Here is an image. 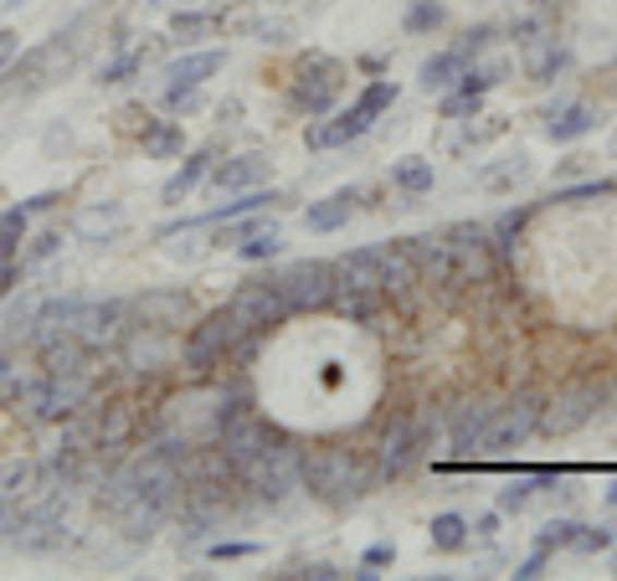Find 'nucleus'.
<instances>
[{"mask_svg": "<svg viewBox=\"0 0 617 581\" xmlns=\"http://www.w3.org/2000/svg\"><path fill=\"white\" fill-rule=\"evenodd\" d=\"M427 541H433V550H463V545L473 541V520H463V515H433V525H427Z\"/></svg>", "mask_w": 617, "mask_h": 581, "instance_id": "obj_33", "label": "nucleus"}, {"mask_svg": "<svg viewBox=\"0 0 617 581\" xmlns=\"http://www.w3.org/2000/svg\"><path fill=\"white\" fill-rule=\"evenodd\" d=\"M401 247H407V257H412V268L422 273L427 289H448L458 278H469V273L458 268V253H453V242H448V232H418V237H407Z\"/></svg>", "mask_w": 617, "mask_h": 581, "instance_id": "obj_13", "label": "nucleus"}, {"mask_svg": "<svg viewBox=\"0 0 617 581\" xmlns=\"http://www.w3.org/2000/svg\"><path fill=\"white\" fill-rule=\"evenodd\" d=\"M365 134H371V119H365V113L350 104V109H340L335 119H314V124H308V134H304V145L314 149V155H325V149L355 145V140H365Z\"/></svg>", "mask_w": 617, "mask_h": 581, "instance_id": "obj_17", "label": "nucleus"}, {"mask_svg": "<svg viewBox=\"0 0 617 581\" xmlns=\"http://www.w3.org/2000/svg\"><path fill=\"white\" fill-rule=\"evenodd\" d=\"M340 88H346V68L325 52H308V57H299V68H293L289 88H283V104H289L299 119H325V113H335V104H340Z\"/></svg>", "mask_w": 617, "mask_h": 581, "instance_id": "obj_5", "label": "nucleus"}, {"mask_svg": "<svg viewBox=\"0 0 617 581\" xmlns=\"http://www.w3.org/2000/svg\"><path fill=\"white\" fill-rule=\"evenodd\" d=\"M140 149H145V160H181L185 155V129L176 119H149L140 129Z\"/></svg>", "mask_w": 617, "mask_h": 581, "instance_id": "obj_27", "label": "nucleus"}, {"mask_svg": "<svg viewBox=\"0 0 617 581\" xmlns=\"http://www.w3.org/2000/svg\"><path fill=\"white\" fill-rule=\"evenodd\" d=\"M571 62H577V57H571V47H566V41H556V37H545L541 47H530V62H525V77L530 83H556V77H566L571 73Z\"/></svg>", "mask_w": 617, "mask_h": 581, "instance_id": "obj_26", "label": "nucleus"}, {"mask_svg": "<svg viewBox=\"0 0 617 581\" xmlns=\"http://www.w3.org/2000/svg\"><path fill=\"white\" fill-rule=\"evenodd\" d=\"M227 304L242 314V325H247V329H263V335H273V329L289 319V299H283L278 268L247 273V278H242V283L232 289V299H227Z\"/></svg>", "mask_w": 617, "mask_h": 581, "instance_id": "obj_10", "label": "nucleus"}, {"mask_svg": "<svg viewBox=\"0 0 617 581\" xmlns=\"http://www.w3.org/2000/svg\"><path fill=\"white\" fill-rule=\"evenodd\" d=\"M278 283H283L289 314H325L335 289H340V268L325 257H299L289 268H278Z\"/></svg>", "mask_w": 617, "mask_h": 581, "instance_id": "obj_9", "label": "nucleus"}, {"mask_svg": "<svg viewBox=\"0 0 617 581\" xmlns=\"http://www.w3.org/2000/svg\"><path fill=\"white\" fill-rule=\"evenodd\" d=\"M41 489V458H11L0 463V505H21Z\"/></svg>", "mask_w": 617, "mask_h": 581, "instance_id": "obj_25", "label": "nucleus"}, {"mask_svg": "<svg viewBox=\"0 0 617 581\" xmlns=\"http://www.w3.org/2000/svg\"><path fill=\"white\" fill-rule=\"evenodd\" d=\"M433 160H422V155H407V160L391 165V185H397L401 196H427L433 191Z\"/></svg>", "mask_w": 617, "mask_h": 581, "instance_id": "obj_32", "label": "nucleus"}, {"mask_svg": "<svg viewBox=\"0 0 617 581\" xmlns=\"http://www.w3.org/2000/svg\"><path fill=\"white\" fill-rule=\"evenodd\" d=\"M170 520V509H160V505H149V499H134V505L113 520V525L124 530V541L129 545H145V541H155V530Z\"/></svg>", "mask_w": 617, "mask_h": 581, "instance_id": "obj_30", "label": "nucleus"}, {"mask_svg": "<svg viewBox=\"0 0 617 581\" xmlns=\"http://www.w3.org/2000/svg\"><path fill=\"white\" fill-rule=\"evenodd\" d=\"M268 170H273V160L268 155H253V149H247V155H227V160H211V175H206V181L217 185V191H253V185H263L268 181Z\"/></svg>", "mask_w": 617, "mask_h": 581, "instance_id": "obj_18", "label": "nucleus"}, {"mask_svg": "<svg viewBox=\"0 0 617 581\" xmlns=\"http://www.w3.org/2000/svg\"><path fill=\"white\" fill-rule=\"evenodd\" d=\"M545 561H551V550H541V545H535V550H530L525 561L515 566V577H520V581H535V577H545Z\"/></svg>", "mask_w": 617, "mask_h": 581, "instance_id": "obj_51", "label": "nucleus"}, {"mask_svg": "<svg viewBox=\"0 0 617 581\" xmlns=\"http://www.w3.org/2000/svg\"><path fill=\"white\" fill-rule=\"evenodd\" d=\"M535 494H541V484H535V473H525V479H509L494 505H499V515H520V509H525Z\"/></svg>", "mask_w": 617, "mask_h": 581, "instance_id": "obj_38", "label": "nucleus"}, {"mask_svg": "<svg viewBox=\"0 0 617 581\" xmlns=\"http://www.w3.org/2000/svg\"><path fill=\"white\" fill-rule=\"evenodd\" d=\"M525 221H530V206H515V211H505V217L489 227V253L499 257V263H515L520 237H525Z\"/></svg>", "mask_w": 617, "mask_h": 581, "instance_id": "obj_31", "label": "nucleus"}, {"mask_svg": "<svg viewBox=\"0 0 617 581\" xmlns=\"http://www.w3.org/2000/svg\"><path fill=\"white\" fill-rule=\"evenodd\" d=\"M140 73H145V47H119V52L98 68V83H104V88H119V83H134Z\"/></svg>", "mask_w": 617, "mask_h": 581, "instance_id": "obj_34", "label": "nucleus"}, {"mask_svg": "<svg viewBox=\"0 0 617 581\" xmlns=\"http://www.w3.org/2000/svg\"><path fill=\"white\" fill-rule=\"evenodd\" d=\"M237 484L253 494L257 509H263V505H268V509L283 505V499L299 489V448H293V437L273 443V448L257 458V463H247V469L237 473Z\"/></svg>", "mask_w": 617, "mask_h": 581, "instance_id": "obj_8", "label": "nucleus"}, {"mask_svg": "<svg viewBox=\"0 0 617 581\" xmlns=\"http://www.w3.org/2000/svg\"><path fill=\"white\" fill-rule=\"evenodd\" d=\"M26 382H32V371H21L16 355H11V350L0 346V401L11 407V401L21 397V386H26Z\"/></svg>", "mask_w": 617, "mask_h": 581, "instance_id": "obj_41", "label": "nucleus"}, {"mask_svg": "<svg viewBox=\"0 0 617 581\" xmlns=\"http://www.w3.org/2000/svg\"><path fill=\"white\" fill-rule=\"evenodd\" d=\"M129 319H134V299H88V293H83V304H77V314L68 319V329H73L93 355H104V350H113L124 340Z\"/></svg>", "mask_w": 617, "mask_h": 581, "instance_id": "obj_11", "label": "nucleus"}, {"mask_svg": "<svg viewBox=\"0 0 617 581\" xmlns=\"http://www.w3.org/2000/svg\"><path fill=\"white\" fill-rule=\"evenodd\" d=\"M613 545H617V520H607V525H581L571 550H581V556H597V550H613Z\"/></svg>", "mask_w": 617, "mask_h": 581, "instance_id": "obj_42", "label": "nucleus"}, {"mask_svg": "<svg viewBox=\"0 0 617 581\" xmlns=\"http://www.w3.org/2000/svg\"><path fill=\"white\" fill-rule=\"evenodd\" d=\"M581 165H586V155H566V160L556 165V181H571V175H581Z\"/></svg>", "mask_w": 617, "mask_h": 581, "instance_id": "obj_55", "label": "nucleus"}, {"mask_svg": "<svg viewBox=\"0 0 617 581\" xmlns=\"http://www.w3.org/2000/svg\"><path fill=\"white\" fill-rule=\"evenodd\" d=\"M134 319L160 325V329H185L196 319V299L185 289H145L134 293Z\"/></svg>", "mask_w": 617, "mask_h": 581, "instance_id": "obj_14", "label": "nucleus"}, {"mask_svg": "<svg viewBox=\"0 0 617 581\" xmlns=\"http://www.w3.org/2000/svg\"><path fill=\"white\" fill-rule=\"evenodd\" d=\"M247 412H257V391H253L247 382H242V371H237L232 386H221V401H217V412H211V437H217L221 427L242 422Z\"/></svg>", "mask_w": 617, "mask_h": 581, "instance_id": "obj_28", "label": "nucleus"}, {"mask_svg": "<svg viewBox=\"0 0 617 581\" xmlns=\"http://www.w3.org/2000/svg\"><path fill=\"white\" fill-rule=\"evenodd\" d=\"M232 253L242 257V263H273V257L283 253V237H278V227L268 221V227H257V232L247 237V242H237Z\"/></svg>", "mask_w": 617, "mask_h": 581, "instance_id": "obj_36", "label": "nucleus"}, {"mask_svg": "<svg viewBox=\"0 0 617 581\" xmlns=\"http://www.w3.org/2000/svg\"><path fill=\"white\" fill-rule=\"evenodd\" d=\"M607 407V382L602 376H577L571 386H561L556 397H545V417H541V433L545 437H566V433H581L586 422H597Z\"/></svg>", "mask_w": 617, "mask_h": 581, "instance_id": "obj_6", "label": "nucleus"}, {"mask_svg": "<svg viewBox=\"0 0 617 581\" xmlns=\"http://www.w3.org/2000/svg\"><path fill=\"white\" fill-rule=\"evenodd\" d=\"M365 206V191H335V196H325V201H308V211H304V227L308 232H340V227H350V217Z\"/></svg>", "mask_w": 617, "mask_h": 581, "instance_id": "obj_20", "label": "nucleus"}, {"mask_svg": "<svg viewBox=\"0 0 617 581\" xmlns=\"http://www.w3.org/2000/svg\"><path fill=\"white\" fill-rule=\"evenodd\" d=\"M119 232H124V206H119V201L88 206V211L77 217V237H83V242H93V247H104V242H113Z\"/></svg>", "mask_w": 617, "mask_h": 581, "instance_id": "obj_29", "label": "nucleus"}, {"mask_svg": "<svg viewBox=\"0 0 617 581\" xmlns=\"http://www.w3.org/2000/svg\"><path fill=\"white\" fill-rule=\"evenodd\" d=\"M607 499H613V505H617V484H613V489H607Z\"/></svg>", "mask_w": 617, "mask_h": 581, "instance_id": "obj_59", "label": "nucleus"}, {"mask_svg": "<svg viewBox=\"0 0 617 581\" xmlns=\"http://www.w3.org/2000/svg\"><path fill=\"white\" fill-rule=\"evenodd\" d=\"M525 5H535V11H551V5H566V0H525Z\"/></svg>", "mask_w": 617, "mask_h": 581, "instance_id": "obj_58", "label": "nucleus"}, {"mask_svg": "<svg viewBox=\"0 0 617 581\" xmlns=\"http://www.w3.org/2000/svg\"><path fill=\"white\" fill-rule=\"evenodd\" d=\"M283 437H289V433H283L278 422H268L263 412H247L242 422H232V427H221V433L211 437V443H217L221 458L232 463V473H242L247 463H257V458L268 453L273 443H283Z\"/></svg>", "mask_w": 617, "mask_h": 581, "instance_id": "obj_12", "label": "nucleus"}, {"mask_svg": "<svg viewBox=\"0 0 617 581\" xmlns=\"http://www.w3.org/2000/svg\"><path fill=\"white\" fill-rule=\"evenodd\" d=\"M21 278H26V263L21 257H0V293H16Z\"/></svg>", "mask_w": 617, "mask_h": 581, "instance_id": "obj_52", "label": "nucleus"}, {"mask_svg": "<svg viewBox=\"0 0 617 581\" xmlns=\"http://www.w3.org/2000/svg\"><path fill=\"white\" fill-rule=\"evenodd\" d=\"M242 335H247V325H242V314H237L232 304H221V310H211V314H196L191 329H185V340H181V365L191 376H217Z\"/></svg>", "mask_w": 617, "mask_h": 581, "instance_id": "obj_3", "label": "nucleus"}, {"mask_svg": "<svg viewBox=\"0 0 617 581\" xmlns=\"http://www.w3.org/2000/svg\"><path fill=\"white\" fill-rule=\"evenodd\" d=\"M463 73H469V52H463V47H437V52L422 62L418 83H422L427 93H448Z\"/></svg>", "mask_w": 617, "mask_h": 581, "instance_id": "obj_24", "label": "nucleus"}, {"mask_svg": "<svg viewBox=\"0 0 617 581\" xmlns=\"http://www.w3.org/2000/svg\"><path fill=\"white\" fill-rule=\"evenodd\" d=\"M613 577H617V550H613Z\"/></svg>", "mask_w": 617, "mask_h": 581, "instance_id": "obj_60", "label": "nucleus"}, {"mask_svg": "<svg viewBox=\"0 0 617 581\" xmlns=\"http://www.w3.org/2000/svg\"><path fill=\"white\" fill-rule=\"evenodd\" d=\"M597 196H617V181H597V175H592V181L561 185L551 201H556V206H581V201H597Z\"/></svg>", "mask_w": 617, "mask_h": 581, "instance_id": "obj_39", "label": "nucleus"}, {"mask_svg": "<svg viewBox=\"0 0 617 581\" xmlns=\"http://www.w3.org/2000/svg\"><path fill=\"white\" fill-rule=\"evenodd\" d=\"M479 109H484V98L469 88H458V83L443 93V119H479Z\"/></svg>", "mask_w": 617, "mask_h": 581, "instance_id": "obj_44", "label": "nucleus"}, {"mask_svg": "<svg viewBox=\"0 0 617 581\" xmlns=\"http://www.w3.org/2000/svg\"><path fill=\"white\" fill-rule=\"evenodd\" d=\"M382 310H386V293L361 289V283H346V278H340V289H335V299H329V310H325V314L346 319V325L371 329L376 319H382Z\"/></svg>", "mask_w": 617, "mask_h": 581, "instance_id": "obj_19", "label": "nucleus"}, {"mask_svg": "<svg viewBox=\"0 0 617 581\" xmlns=\"http://www.w3.org/2000/svg\"><path fill=\"white\" fill-rule=\"evenodd\" d=\"M443 26H448V5L443 0H412L407 16H401L407 37H427V32H443Z\"/></svg>", "mask_w": 617, "mask_h": 581, "instance_id": "obj_35", "label": "nucleus"}, {"mask_svg": "<svg viewBox=\"0 0 617 581\" xmlns=\"http://www.w3.org/2000/svg\"><path fill=\"white\" fill-rule=\"evenodd\" d=\"M494 530H499V515H479L473 520V535H494Z\"/></svg>", "mask_w": 617, "mask_h": 581, "instance_id": "obj_56", "label": "nucleus"}, {"mask_svg": "<svg viewBox=\"0 0 617 581\" xmlns=\"http://www.w3.org/2000/svg\"><path fill=\"white\" fill-rule=\"evenodd\" d=\"M211 160H217V149H191V155H185V160L170 170V181L160 185V201H165V206H181V201L191 196V191H196L206 175H211Z\"/></svg>", "mask_w": 617, "mask_h": 581, "instance_id": "obj_23", "label": "nucleus"}, {"mask_svg": "<svg viewBox=\"0 0 617 581\" xmlns=\"http://www.w3.org/2000/svg\"><path fill=\"white\" fill-rule=\"evenodd\" d=\"M221 26H227V5H185V11L170 16V41L196 47L201 37H217Z\"/></svg>", "mask_w": 617, "mask_h": 581, "instance_id": "obj_22", "label": "nucleus"}, {"mask_svg": "<svg viewBox=\"0 0 617 581\" xmlns=\"http://www.w3.org/2000/svg\"><path fill=\"white\" fill-rule=\"evenodd\" d=\"M93 391H98L93 371H32V382L21 386V397L11 407L26 422H57L62 427L68 417H77L88 407Z\"/></svg>", "mask_w": 617, "mask_h": 581, "instance_id": "obj_2", "label": "nucleus"}, {"mask_svg": "<svg viewBox=\"0 0 617 581\" xmlns=\"http://www.w3.org/2000/svg\"><path fill=\"white\" fill-rule=\"evenodd\" d=\"M607 407L617 412V371H613V382H607Z\"/></svg>", "mask_w": 617, "mask_h": 581, "instance_id": "obj_57", "label": "nucleus"}, {"mask_svg": "<svg viewBox=\"0 0 617 581\" xmlns=\"http://www.w3.org/2000/svg\"><path fill=\"white\" fill-rule=\"evenodd\" d=\"M433 437H437V417H427V412H391V422L382 427L376 448H371L382 484L418 469L422 458H427V448H433Z\"/></svg>", "mask_w": 617, "mask_h": 581, "instance_id": "obj_4", "label": "nucleus"}, {"mask_svg": "<svg viewBox=\"0 0 617 581\" xmlns=\"http://www.w3.org/2000/svg\"><path fill=\"white\" fill-rule=\"evenodd\" d=\"M577 530H581V520H545L535 545L551 550V556H556V550H571V545H577Z\"/></svg>", "mask_w": 617, "mask_h": 581, "instance_id": "obj_40", "label": "nucleus"}, {"mask_svg": "<svg viewBox=\"0 0 617 581\" xmlns=\"http://www.w3.org/2000/svg\"><path fill=\"white\" fill-rule=\"evenodd\" d=\"M391 104H397V83H391V77H371V83L361 88V98H355V109H361L371 124H376Z\"/></svg>", "mask_w": 617, "mask_h": 581, "instance_id": "obj_37", "label": "nucleus"}, {"mask_svg": "<svg viewBox=\"0 0 617 581\" xmlns=\"http://www.w3.org/2000/svg\"><path fill=\"white\" fill-rule=\"evenodd\" d=\"M541 417H545V397L541 391H515L509 401H499L494 407V417L489 427H484V443H479V453H489V458H505L515 453L520 443H530V437L541 433Z\"/></svg>", "mask_w": 617, "mask_h": 581, "instance_id": "obj_7", "label": "nucleus"}, {"mask_svg": "<svg viewBox=\"0 0 617 581\" xmlns=\"http://www.w3.org/2000/svg\"><path fill=\"white\" fill-rule=\"evenodd\" d=\"M613 62H617V57H613Z\"/></svg>", "mask_w": 617, "mask_h": 581, "instance_id": "obj_61", "label": "nucleus"}, {"mask_svg": "<svg viewBox=\"0 0 617 581\" xmlns=\"http://www.w3.org/2000/svg\"><path fill=\"white\" fill-rule=\"evenodd\" d=\"M11 62H16V32H5V26H0V73H5Z\"/></svg>", "mask_w": 617, "mask_h": 581, "instance_id": "obj_54", "label": "nucleus"}, {"mask_svg": "<svg viewBox=\"0 0 617 581\" xmlns=\"http://www.w3.org/2000/svg\"><path fill=\"white\" fill-rule=\"evenodd\" d=\"M57 247H62V227H47V232H37L32 242H21V263L37 268V263H47Z\"/></svg>", "mask_w": 617, "mask_h": 581, "instance_id": "obj_43", "label": "nucleus"}, {"mask_svg": "<svg viewBox=\"0 0 617 581\" xmlns=\"http://www.w3.org/2000/svg\"><path fill=\"white\" fill-rule=\"evenodd\" d=\"M221 62H227L221 47H191V52H181V57H170V62H165V83H176V88H201L206 77L221 73Z\"/></svg>", "mask_w": 617, "mask_h": 581, "instance_id": "obj_21", "label": "nucleus"}, {"mask_svg": "<svg viewBox=\"0 0 617 581\" xmlns=\"http://www.w3.org/2000/svg\"><path fill=\"white\" fill-rule=\"evenodd\" d=\"M509 41H515V47H541L545 41V21L541 16H520V21H509Z\"/></svg>", "mask_w": 617, "mask_h": 581, "instance_id": "obj_48", "label": "nucleus"}, {"mask_svg": "<svg viewBox=\"0 0 617 581\" xmlns=\"http://www.w3.org/2000/svg\"><path fill=\"white\" fill-rule=\"evenodd\" d=\"M160 98H165V109L170 113H191L201 104V88H176V83H165Z\"/></svg>", "mask_w": 617, "mask_h": 581, "instance_id": "obj_50", "label": "nucleus"}, {"mask_svg": "<svg viewBox=\"0 0 617 581\" xmlns=\"http://www.w3.org/2000/svg\"><path fill=\"white\" fill-rule=\"evenodd\" d=\"M206 556L211 561H247V556H257V541H211Z\"/></svg>", "mask_w": 617, "mask_h": 581, "instance_id": "obj_49", "label": "nucleus"}, {"mask_svg": "<svg viewBox=\"0 0 617 581\" xmlns=\"http://www.w3.org/2000/svg\"><path fill=\"white\" fill-rule=\"evenodd\" d=\"M597 119L602 113L592 104H577V98H556V104L541 109V129L551 145H577V140H586L597 129Z\"/></svg>", "mask_w": 617, "mask_h": 581, "instance_id": "obj_15", "label": "nucleus"}, {"mask_svg": "<svg viewBox=\"0 0 617 581\" xmlns=\"http://www.w3.org/2000/svg\"><path fill=\"white\" fill-rule=\"evenodd\" d=\"M382 484L376 458L361 448H299V489L325 509H350Z\"/></svg>", "mask_w": 617, "mask_h": 581, "instance_id": "obj_1", "label": "nucleus"}, {"mask_svg": "<svg viewBox=\"0 0 617 581\" xmlns=\"http://www.w3.org/2000/svg\"><path fill=\"white\" fill-rule=\"evenodd\" d=\"M494 407H499V401H489V397H469V401H458V407H453V417H448V448H453L458 458L479 453V443H484V427H489Z\"/></svg>", "mask_w": 617, "mask_h": 581, "instance_id": "obj_16", "label": "nucleus"}, {"mask_svg": "<svg viewBox=\"0 0 617 581\" xmlns=\"http://www.w3.org/2000/svg\"><path fill=\"white\" fill-rule=\"evenodd\" d=\"M273 577H299V581H340V577H350V571H340L335 561H299V566H289V571H273Z\"/></svg>", "mask_w": 617, "mask_h": 581, "instance_id": "obj_47", "label": "nucleus"}, {"mask_svg": "<svg viewBox=\"0 0 617 581\" xmlns=\"http://www.w3.org/2000/svg\"><path fill=\"white\" fill-rule=\"evenodd\" d=\"M257 41H273V47H278V41H289V26H283V21H263V26H257Z\"/></svg>", "mask_w": 617, "mask_h": 581, "instance_id": "obj_53", "label": "nucleus"}, {"mask_svg": "<svg viewBox=\"0 0 617 581\" xmlns=\"http://www.w3.org/2000/svg\"><path fill=\"white\" fill-rule=\"evenodd\" d=\"M494 41H499V26H494V21H479V26H469V32L453 41V47H463V52H469V62H479V57L489 52Z\"/></svg>", "mask_w": 617, "mask_h": 581, "instance_id": "obj_45", "label": "nucleus"}, {"mask_svg": "<svg viewBox=\"0 0 617 581\" xmlns=\"http://www.w3.org/2000/svg\"><path fill=\"white\" fill-rule=\"evenodd\" d=\"M520 181H530L525 155H515V160L499 165V170H484V185H489V191H509V185H520Z\"/></svg>", "mask_w": 617, "mask_h": 581, "instance_id": "obj_46", "label": "nucleus"}]
</instances>
